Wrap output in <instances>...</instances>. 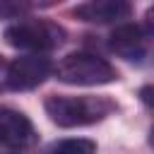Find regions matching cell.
Listing matches in <instances>:
<instances>
[{
	"label": "cell",
	"mask_w": 154,
	"mask_h": 154,
	"mask_svg": "<svg viewBox=\"0 0 154 154\" xmlns=\"http://www.w3.org/2000/svg\"><path fill=\"white\" fill-rule=\"evenodd\" d=\"M43 108L48 118L60 128H84L103 120L108 113H113L118 106L108 96H65V94H51L43 101Z\"/></svg>",
	"instance_id": "1"
},
{
	"label": "cell",
	"mask_w": 154,
	"mask_h": 154,
	"mask_svg": "<svg viewBox=\"0 0 154 154\" xmlns=\"http://www.w3.org/2000/svg\"><path fill=\"white\" fill-rule=\"evenodd\" d=\"M55 77L65 84H79V87H96V84H111L118 79L116 67L94 53H70L55 65Z\"/></svg>",
	"instance_id": "2"
},
{
	"label": "cell",
	"mask_w": 154,
	"mask_h": 154,
	"mask_svg": "<svg viewBox=\"0 0 154 154\" xmlns=\"http://www.w3.org/2000/svg\"><path fill=\"white\" fill-rule=\"evenodd\" d=\"M5 41L19 51H53L65 41V29L51 19H22L5 29Z\"/></svg>",
	"instance_id": "3"
},
{
	"label": "cell",
	"mask_w": 154,
	"mask_h": 154,
	"mask_svg": "<svg viewBox=\"0 0 154 154\" xmlns=\"http://www.w3.org/2000/svg\"><path fill=\"white\" fill-rule=\"evenodd\" d=\"M48 75H51V60L46 55H38V53L22 55L7 65L5 87L12 91H26V89L38 87Z\"/></svg>",
	"instance_id": "4"
},
{
	"label": "cell",
	"mask_w": 154,
	"mask_h": 154,
	"mask_svg": "<svg viewBox=\"0 0 154 154\" xmlns=\"http://www.w3.org/2000/svg\"><path fill=\"white\" fill-rule=\"evenodd\" d=\"M108 46L116 55L130 60V63H142L147 58V46H149V34L135 24V22H128V24H120L111 31L108 36Z\"/></svg>",
	"instance_id": "5"
},
{
	"label": "cell",
	"mask_w": 154,
	"mask_h": 154,
	"mask_svg": "<svg viewBox=\"0 0 154 154\" xmlns=\"http://www.w3.org/2000/svg\"><path fill=\"white\" fill-rule=\"evenodd\" d=\"M36 142L34 123L17 108L0 106V144L7 147H29Z\"/></svg>",
	"instance_id": "6"
},
{
	"label": "cell",
	"mask_w": 154,
	"mask_h": 154,
	"mask_svg": "<svg viewBox=\"0 0 154 154\" xmlns=\"http://www.w3.org/2000/svg\"><path fill=\"white\" fill-rule=\"evenodd\" d=\"M130 12H132V7L125 0H91V2H82L72 10V14L77 19L89 22V24L120 22V19H128Z\"/></svg>",
	"instance_id": "7"
},
{
	"label": "cell",
	"mask_w": 154,
	"mask_h": 154,
	"mask_svg": "<svg viewBox=\"0 0 154 154\" xmlns=\"http://www.w3.org/2000/svg\"><path fill=\"white\" fill-rule=\"evenodd\" d=\"M51 154H96V144L84 137L75 140H60L51 147Z\"/></svg>",
	"instance_id": "8"
},
{
	"label": "cell",
	"mask_w": 154,
	"mask_h": 154,
	"mask_svg": "<svg viewBox=\"0 0 154 154\" xmlns=\"http://www.w3.org/2000/svg\"><path fill=\"white\" fill-rule=\"evenodd\" d=\"M5 75H7V63L0 58V87H5Z\"/></svg>",
	"instance_id": "9"
}]
</instances>
